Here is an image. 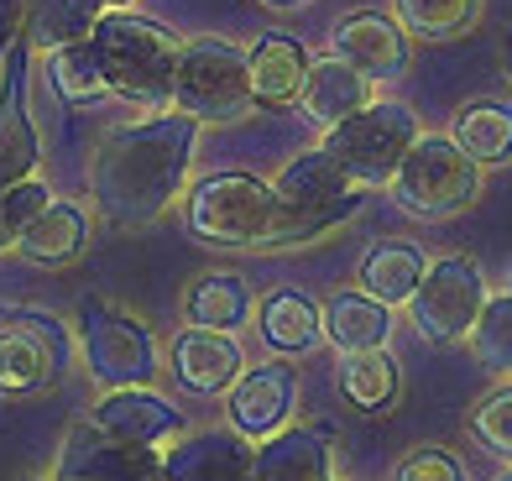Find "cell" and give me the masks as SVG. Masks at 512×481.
Here are the masks:
<instances>
[{"instance_id": "1", "label": "cell", "mask_w": 512, "mask_h": 481, "mask_svg": "<svg viewBox=\"0 0 512 481\" xmlns=\"http://www.w3.org/2000/svg\"><path fill=\"white\" fill-rule=\"evenodd\" d=\"M199 142V121L183 110H157L152 121L115 126L89 157V194L110 225H152L178 204L189 183V157Z\"/></svg>"}, {"instance_id": "2", "label": "cell", "mask_w": 512, "mask_h": 481, "mask_svg": "<svg viewBox=\"0 0 512 481\" xmlns=\"http://www.w3.org/2000/svg\"><path fill=\"white\" fill-rule=\"evenodd\" d=\"M105 68L110 95H121L131 105L168 110L173 105V68H178V37L152 16H136L126 6L100 11L95 32H89Z\"/></svg>"}, {"instance_id": "3", "label": "cell", "mask_w": 512, "mask_h": 481, "mask_svg": "<svg viewBox=\"0 0 512 481\" xmlns=\"http://www.w3.org/2000/svg\"><path fill=\"white\" fill-rule=\"evenodd\" d=\"M272 194H277V204H283V225H277L272 246L288 251V246H309L319 236L340 231V225L361 210L366 189H356L324 147H309L272 178Z\"/></svg>"}, {"instance_id": "4", "label": "cell", "mask_w": 512, "mask_h": 481, "mask_svg": "<svg viewBox=\"0 0 512 481\" xmlns=\"http://www.w3.org/2000/svg\"><path fill=\"white\" fill-rule=\"evenodd\" d=\"M283 204L256 173H209L189 189V231L209 246H262L272 251Z\"/></svg>"}, {"instance_id": "5", "label": "cell", "mask_w": 512, "mask_h": 481, "mask_svg": "<svg viewBox=\"0 0 512 481\" xmlns=\"http://www.w3.org/2000/svg\"><path fill=\"white\" fill-rule=\"evenodd\" d=\"M481 163H471L455 136H413V147L403 152L398 173H392V199L403 204L413 220H455L481 199Z\"/></svg>"}, {"instance_id": "6", "label": "cell", "mask_w": 512, "mask_h": 481, "mask_svg": "<svg viewBox=\"0 0 512 481\" xmlns=\"http://www.w3.org/2000/svg\"><path fill=\"white\" fill-rule=\"evenodd\" d=\"M418 131L424 126H418L413 105H403V100H366L356 116L324 126L319 147L345 168V178H351L356 189H387Z\"/></svg>"}, {"instance_id": "7", "label": "cell", "mask_w": 512, "mask_h": 481, "mask_svg": "<svg viewBox=\"0 0 512 481\" xmlns=\"http://www.w3.org/2000/svg\"><path fill=\"white\" fill-rule=\"evenodd\" d=\"M173 105L199 126L220 121H246L256 110L251 79H246V53L225 37H189L178 42V68H173Z\"/></svg>"}, {"instance_id": "8", "label": "cell", "mask_w": 512, "mask_h": 481, "mask_svg": "<svg viewBox=\"0 0 512 481\" xmlns=\"http://www.w3.org/2000/svg\"><path fill=\"white\" fill-rule=\"evenodd\" d=\"M486 293L492 288H486L481 262L465 257V251H445V257H434L424 267V278H418L413 299L403 309L413 314V330L424 335L429 346H460L476 325Z\"/></svg>"}, {"instance_id": "9", "label": "cell", "mask_w": 512, "mask_h": 481, "mask_svg": "<svg viewBox=\"0 0 512 481\" xmlns=\"http://www.w3.org/2000/svg\"><path fill=\"white\" fill-rule=\"evenodd\" d=\"M79 351L100 387H142L157 377L152 330L121 304H105V299L79 304Z\"/></svg>"}, {"instance_id": "10", "label": "cell", "mask_w": 512, "mask_h": 481, "mask_svg": "<svg viewBox=\"0 0 512 481\" xmlns=\"http://www.w3.org/2000/svg\"><path fill=\"white\" fill-rule=\"evenodd\" d=\"M298 414V372L288 366V356H272L262 366H251V372H241L236 382L225 387V419L236 434H246V440H267L272 429L293 424Z\"/></svg>"}, {"instance_id": "11", "label": "cell", "mask_w": 512, "mask_h": 481, "mask_svg": "<svg viewBox=\"0 0 512 481\" xmlns=\"http://www.w3.org/2000/svg\"><path fill=\"white\" fill-rule=\"evenodd\" d=\"M157 455L162 450L115 440L110 429L84 419V424H74L63 434L53 476H63V481H157Z\"/></svg>"}, {"instance_id": "12", "label": "cell", "mask_w": 512, "mask_h": 481, "mask_svg": "<svg viewBox=\"0 0 512 481\" xmlns=\"http://www.w3.org/2000/svg\"><path fill=\"white\" fill-rule=\"evenodd\" d=\"M63 372V335L48 314H6L0 325V393H42Z\"/></svg>"}, {"instance_id": "13", "label": "cell", "mask_w": 512, "mask_h": 481, "mask_svg": "<svg viewBox=\"0 0 512 481\" xmlns=\"http://www.w3.org/2000/svg\"><path fill=\"white\" fill-rule=\"evenodd\" d=\"M27 42H11L0 58V189H11L16 178H32L42 163V136L27 110Z\"/></svg>"}, {"instance_id": "14", "label": "cell", "mask_w": 512, "mask_h": 481, "mask_svg": "<svg viewBox=\"0 0 512 481\" xmlns=\"http://www.w3.org/2000/svg\"><path fill=\"white\" fill-rule=\"evenodd\" d=\"M157 481H251V440L230 424L178 434L157 455Z\"/></svg>"}, {"instance_id": "15", "label": "cell", "mask_w": 512, "mask_h": 481, "mask_svg": "<svg viewBox=\"0 0 512 481\" xmlns=\"http://www.w3.org/2000/svg\"><path fill=\"white\" fill-rule=\"evenodd\" d=\"M95 419L100 429H110L115 440H131V445H147V450H162L168 440L183 434V414L173 398H162L152 382L142 387H105V398L95 403Z\"/></svg>"}, {"instance_id": "16", "label": "cell", "mask_w": 512, "mask_h": 481, "mask_svg": "<svg viewBox=\"0 0 512 481\" xmlns=\"http://www.w3.org/2000/svg\"><path fill=\"white\" fill-rule=\"evenodd\" d=\"M335 434L324 424H283L251 445V481H330Z\"/></svg>"}, {"instance_id": "17", "label": "cell", "mask_w": 512, "mask_h": 481, "mask_svg": "<svg viewBox=\"0 0 512 481\" xmlns=\"http://www.w3.org/2000/svg\"><path fill=\"white\" fill-rule=\"evenodd\" d=\"M330 53L382 84V79H398L408 68V32L398 27V16H387V11H351V16L335 21Z\"/></svg>"}, {"instance_id": "18", "label": "cell", "mask_w": 512, "mask_h": 481, "mask_svg": "<svg viewBox=\"0 0 512 481\" xmlns=\"http://www.w3.org/2000/svg\"><path fill=\"white\" fill-rule=\"evenodd\" d=\"M241 372H246V351L236 346V335H230V330H199V325H189L173 340V377L189 387V393H199V398L225 393Z\"/></svg>"}, {"instance_id": "19", "label": "cell", "mask_w": 512, "mask_h": 481, "mask_svg": "<svg viewBox=\"0 0 512 481\" xmlns=\"http://www.w3.org/2000/svg\"><path fill=\"white\" fill-rule=\"evenodd\" d=\"M366 100H377V79H366L361 68H351L335 53L309 58V74H304V84H298V105H304V116L319 131L345 121V116H356Z\"/></svg>"}, {"instance_id": "20", "label": "cell", "mask_w": 512, "mask_h": 481, "mask_svg": "<svg viewBox=\"0 0 512 481\" xmlns=\"http://www.w3.org/2000/svg\"><path fill=\"white\" fill-rule=\"evenodd\" d=\"M11 246H16L27 262H42V267L79 262L84 246H89V210H84V204H74V199H48V204H42V210L11 236Z\"/></svg>"}, {"instance_id": "21", "label": "cell", "mask_w": 512, "mask_h": 481, "mask_svg": "<svg viewBox=\"0 0 512 481\" xmlns=\"http://www.w3.org/2000/svg\"><path fill=\"white\" fill-rule=\"evenodd\" d=\"M304 74H309V48L288 32H262L246 48V79H251L256 105H272V110L293 105Z\"/></svg>"}, {"instance_id": "22", "label": "cell", "mask_w": 512, "mask_h": 481, "mask_svg": "<svg viewBox=\"0 0 512 481\" xmlns=\"http://www.w3.org/2000/svg\"><path fill=\"white\" fill-rule=\"evenodd\" d=\"M424 267H429V251L418 246L413 236H387L377 241L361 257V293H371V299H382L387 309H403L413 299V288L418 278H424Z\"/></svg>"}, {"instance_id": "23", "label": "cell", "mask_w": 512, "mask_h": 481, "mask_svg": "<svg viewBox=\"0 0 512 481\" xmlns=\"http://www.w3.org/2000/svg\"><path fill=\"white\" fill-rule=\"evenodd\" d=\"M319 325L335 351H371V346H387L392 340V309L361 288H340L324 299Z\"/></svg>"}, {"instance_id": "24", "label": "cell", "mask_w": 512, "mask_h": 481, "mask_svg": "<svg viewBox=\"0 0 512 481\" xmlns=\"http://www.w3.org/2000/svg\"><path fill=\"white\" fill-rule=\"evenodd\" d=\"M340 393L351 408L361 414H387L398 408L403 398V366L387 346H371V351H340Z\"/></svg>"}, {"instance_id": "25", "label": "cell", "mask_w": 512, "mask_h": 481, "mask_svg": "<svg viewBox=\"0 0 512 481\" xmlns=\"http://www.w3.org/2000/svg\"><path fill=\"white\" fill-rule=\"evenodd\" d=\"M450 136H455V147L471 157V163H481V168L512 163V100L486 95V100L460 105L455 121H450Z\"/></svg>"}, {"instance_id": "26", "label": "cell", "mask_w": 512, "mask_h": 481, "mask_svg": "<svg viewBox=\"0 0 512 481\" xmlns=\"http://www.w3.org/2000/svg\"><path fill=\"white\" fill-rule=\"evenodd\" d=\"M256 319H262V340H267L277 356H304V351H314L319 340H324L319 304L309 299V293H298V288L267 293L262 309H256Z\"/></svg>"}, {"instance_id": "27", "label": "cell", "mask_w": 512, "mask_h": 481, "mask_svg": "<svg viewBox=\"0 0 512 481\" xmlns=\"http://www.w3.org/2000/svg\"><path fill=\"white\" fill-rule=\"evenodd\" d=\"M183 319L199 330H241L251 319V283L241 272H204L183 288Z\"/></svg>"}, {"instance_id": "28", "label": "cell", "mask_w": 512, "mask_h": 481, "mask_svg": "<svg viewBox=\"0 0 512 481\" xmlns=\"http://www.w3.org/2000/svg\"><path fill=\"white\" fill-rule=\"evenodd\" d=\"M100 0H27L21 11V42L32 53H53L63 42H84L100 21Z\"/></svg>"}, {"instance_id": "29", "label": "cell", "mask_w": 512, "mask_h": 481, "mask_svg": "<svg viewBox=\"0 0 512 481\" xmlns=\"http://www.w3.org/2000/svg\"><path fill=\"white\" fill-rule=\"evenodd\" d=\"M486 0H392V16L408 37H424V42H450L465 37L481 21Z\"/></svg>"}, {"instance_id": "30", "label": "cell", "mask_w": 512, "mask_h": 481, "mask_svg": "<svg viewBox=\"0 0 512 481\" xmlns=\"http://www.w3.org/2000/svg\"><path fill=\"white\" fill-rule=\"evenodd\" d=\"M48 79L58 89V100L68 105H95L110 95V84H105V68H100V53H95V42H63V48L48 53Z\"/></svg>"}, {"instance_id": "31", "label": "cell", "mask_w": 512, "mask_h": 481, "mask_svg": "<svg viewBox=\"0 0 512 481\" xmlns=\"http://www.w3.org/2000/svg\"><path fill=\"white\" fill-rule=\"evenodd\" d=\"M471 351L486 372H497L502 382H512V293H486V304L471 325Z\"/></svg>"}, {"instance_id": "32", "label": "cell", "mask_w": 512, "mask_h": 481, "mask_svg": "<svg viewBox=\"0 0 512 481\" xmlns=\"http://www.w3.org/2000/svg\"><path fill=\"white\" fill-rule=\"evenodd\" d=\"M471 440L481 445V450H492V455H502V461H512V382H502V387H492L476 408H471Z\"/></svg>"}, {"instance_id": "33", "label": "cell", "mask_w": 512, "mask_h": 481, "mask_svg": "<svg viewBox=\"0 0 512 481\" xmlns=\"http://www.w3.org/2000/svg\"><path fill=\"white\" fill-rule=\"evenodd\" d=\"M392 481H471L460 466V455L445 445H413L398 466H392Z\"/></svg>"}, {"instance_id": "34", "label": "cell", "mask_w": 512, "mask_h": 481, "mask_svg": "<svg viewBox=\"0 0 512 481\" xmlns=\"http://www.w3.org/2000/svg\"><path fill=\"white\" fill-rule=\"evenodd\" d=\"M48 199H53V189H48V183H42L37 173H32V178H16L11 189H0V220H6V231L16 236L21 225H27Z\"/></svg>"}, {"instance_id": "35", "label": "cell", "mask_w": 512, "mask_h": 481, "mask_svg": "<svg viewBox=\"0 0 512 481\" xmlns=\"http://www.w3.org/2000/svg\"><path fill=\"white\" fill-rule=\"evenodd\" d=\"M21 11H27V0H0V58L21 37Z\"/></svg>"}, {"instance_id": "36", "label": "cell", "mask_w": 512, "mask_h": 481, "mask_svg": "<svg viewBox=\"0 0 512 481\" xmlns=\"http://www.w3.org/2000/svg\"><path fill=\"white\" fill-rule=\"evenodd\" d=\"M262 6H272V11H293V6H309V0H262Z\"/></svg>"}, {"instance_id": "37", "label": "cell", "mask_w": 512, "mask_h": 481, "mask_svg": "<svg viewBox=\"0 0 512 481\" xmlns=\"http://www.w3.org/2000/svg\"><path fill=\"white\" fill-rule=\"evenodd\" d=\"M11 246V231H6V220H0V251H6Z\"/></svg>"}, {"instance_id": "38", "label": "cell", "mask_w": 512, "mask_h": 481, "mask_svg": "<svg viewBox=\"0 0 512 481\" xmlns=\"http://www.w3.org/2000/svg\"><path fill=\"white\" fill-rule=\"evenodd\" d=\"M100 6H105V11H110V6H131V0H100Z\"/></svg>"}, {"instance_id": "39", "label": "cell", "mask_w": 512, "mask_h": 481, "mask_svg": "<svg viewBox=\"0 0 512 481\" xmlns=\"http://www.w3.org/2000/svg\"><path fill=\"white\" fill-rule=\"evenodd\" d=\"M497 481H512V461H507V471H502V476H497Z\"/></svg>"}, {"instance_id": "40", "label": "cell", "mask_w": 512, "mask_h": 481, "mask_svg": "<svg viewBox=\"0 0 512 481\" xmlns=\"http://www.w3.org/2000/svg\"><path fill=\"white\" fill-rule=\"evenodd\" d=\"M37 481H63V476H37Z\"/></svg>"}, {"instance_id": "41", "label": "cell", "mask_w": 512, "mask_h": 481, "mask_svg": "<svg viewBox=\"0 0 512 481\" xmlns=\"http://www.w3.org/2000/svg\"><path fill=\"white\" fill-rule=\"evenodd\" d=\"M330 481H345V476H330Z\"/></svg>"}]
</instances>
